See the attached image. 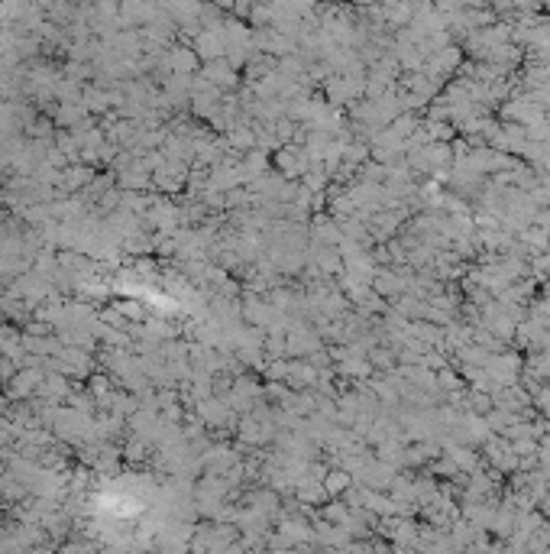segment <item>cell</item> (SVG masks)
I'll use <instances>...</instances> for the list:
<instances>
[{"label":"cell","mask_w":550,"mask_h":554,"mask_svg":"<svg viewBox=\"0 0 550 554\" xmlns=\"http://www.w3.org/2000/svg\"><path fill=\"white\" fill-rule=\"evenodd\" d=\"M201 78H204L211 88H237L240 85V81H237V71L230 69L223 59L207 62L204 69H201Z\"/></svg>","instance_id":"obj_1"},{"label":"cell","mask_w":550,"mask_h":554,"mask_svg":"<svg viewBox=\"0 0 550 554\" xmlns=\"http://www.w3.org/2000/svg\"><path fill=\"white\" fill-rule=\"evenodd\" d=\"M168 65L182 78L192 75V71H198V52H192V49H175V52L168 55Z\"/></svg>","instance_id":"obj_2"},{"label":"cell","mask_w":550,"mask_h":554,"mask_svg":"<svg viewBox=\"0 0 550 554\" xmlns=\"http://www.w3.org/2000/svg\"><path fill=\"white\" fill-rule=\"evenodd\" d=\"M227 137H230V146L237 149V153H250V149H256V130H252V127H243V123H237V127H233Z\"/></svg>","instance_id":"obj_3"},{"label":"cell","mask_w":550,"mask_h":554,"mask_svg":"<svg viewBox=\"0 0 550 554\" xmlns=\"http://www.w3.org/2000/svg\"><path fill=\"white\" fill-rule=\"evenodd\" d=\"M344 486H346L344 473H327V480H324V490L327 492H337V490H344Z\"/></svg>","instance_id":"obj_4"},{"label":"cell","mask_w":550,"mask_h":554,"mask_svg":"<svg viewBox=\"0 0 550 554\" xmlns=\"http://www.w3.org/2000/svg\"><path fill=\"white\" fill-rule=\"evenodd\" d=\"M91 393L94 396H104V393H107V379H104V376H91Z\"/></svg>","instance_id":"obj_5"}]
</instances>
